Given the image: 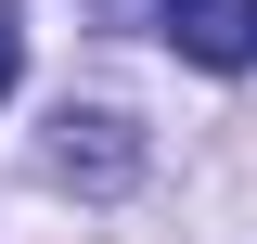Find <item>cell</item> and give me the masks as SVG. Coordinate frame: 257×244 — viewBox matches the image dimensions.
<instances>
[{
  "label": "cell",
  "mask_w": 257,
  "mask_h": 244,
  "mask_svg": "<svg viewBox=\"0 0 257 244\" xmlns=\"http://www.w3.org/2000/svg\"><path fill=\"white\" fill-rule=\"evenodd\" d=\"M167 39H180V64H206V77H244L257 64V0H167Z\"/></svg>",
  "instance_id": "6da1fadb"
},
{
  "label": "cell",
  "mask_w": 257,
  "mask_h": 244,
  "mask_svg": "<svg viewBox=\"0 0 257 244\" xmlns=\"http://www.w3.org/2000/svg\"><path fill=\"white\" fill-rule=\"evenodd\" d=\"M52 167H64V180H90V193H116L128 167H142V142H128V116H77V103H64V142H52Z\"/></svg>",
  "instance_id": "7a4b0ae2"
},
{
  "label": "cell",
  "mask_w": 257,
  "mask_h": 244,
  "mask_svg": "<svg viewBox=\"0 0 257 244\" xmlns=\"http://www.w3.org/2000/svg\"><path fill=\"white\" fill-rule=\"evenodd\" d=\"M13 77H26V13L0 0V103H13Z\"/></svg>",
  "instance_id": "3957f363"
}]
</instances>
